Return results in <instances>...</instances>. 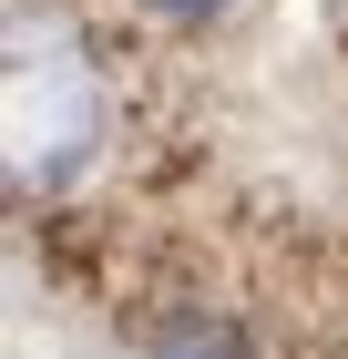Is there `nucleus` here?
<instances>
[{"mask_svg": "<svg viewBox=\"0 0 348 359\" xmlns=\"http://www.w3.org/2000/svg\"><path fill=\"white\" fill-rule=\"evenodd\" d=\"M134 11H154V21H174V31H205V21H225L236 0H134Z\"/></svg>", "mask_w": 348, "mask_h": 359, "instance_id": "7ed1b4c3", "label": "nucleus"}, {"mask_svg": "<svg viewBox=\"0 0 348 359\" xmlns=\"http://www.w3.org/2000/svg\"><path fill=\"white\" fill-rule=\"evenodd\" d=\"M103 165V83L72 41L31 21L21 62H11V185L31 205H72Z\"/></svg>", "mask_w": 348, "mask_h": 359, "instance_id": "f257e3e1", "label": "nucleus"}, {"mask_svg": "<svg viewBox=\"0 0 348 359\" xmlns=\"http://www.w3.org/2000/svg\"><path fill=\"white\" fill-rule=\"evenodd\" d=\"M123 329H134L144 359H267V339L215 298H144Z\"/></svg>", "mask_w": 348, "mask_h": 359, "instance_id": "f03ea898", "label": "nucleus"}]
</instances>
